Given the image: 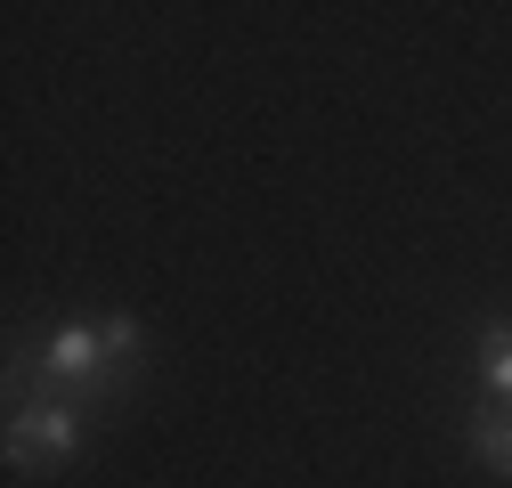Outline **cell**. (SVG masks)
<instances>
[{
    "label": "cell",
    "mask_w": 512,
    "mask_h": 488,
    "mask_svg": "<svg viewBox=\"0 0 512 488\" xmlns=\"http://www.w3.org/2000/svg\"><path fill=\"white\" fill-rule=\"evenodd\" d=\"M472 456L512 480V407H480V415H472Z\"/></svg>",
    "instance_id": "3957f363"
},
{
    "label": "cell",
    "mask_w": 512,
    "mask_h": 488,
    "mask_svg": "<svg viewBox=\"0 0 512 488\" xmlns=\"http://www.w3.org/2000/svg\"><path fill=\"white\" fill-rule=\"evenodd\" d=\"M0 456H9V472H57V464H74L82 456V407H66V399H17Z\"/></svg>",
    "instance_id": "6da1fadb"
},
{
    "label": "cell",
    "mask_w": 512,
    "mask_h": 488,
    "mask_svg": "<svg viewBox=\"0 0 512 488\" xmlns=\"http://www.w3.org/2000/svg\"><path fill=\"white\" fill-rule=\"evenodd\" d=\"M472 366H480V391H488L496 407H512V326H504V318H496V326H480Z\"/></svg>",
    "instance_id": "7a4b0ae2"
}]
</instances>
